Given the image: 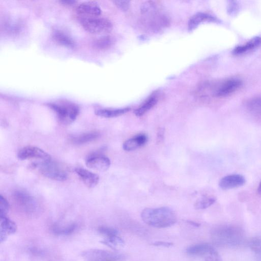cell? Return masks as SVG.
Listing matches in <instances>:
<instances>
[{"mask_svg": "<svg viewBox=\"0 0 261 261\" xmlns=\"http://www.w3.org/2000/svg\"><path fill=\"white\" fill-rule=\"evenodd\" d=\"M32 166L37 169L43 176L53 180L64 181L68 178L66 171L51 160L34 163Z\"/></svg>", "mask_w": 261, "mask_h": 261, "instance_id": "obj_5", "label": "cell"}, {"mask_svg": "<svg viewBox=\"0 0 261 261\" xmlns=\"http://www.w3.org/2000/svg\"><path fill=\"white\" fill-rule=\"evenodd\" d=\"M216 251L213 246L209 244L200 243L189 246L186 252L190 256L202 258Z\"/></svg>", "mask_w": 261, "mask_h": 261, "instance_id": "obj_15", "label": "cell"}, {"mask_svg": "<svg viewBox=\"0 0 261 261\" xmlns=\"http://www.w3.org/2000/svg\"><path fill=\"white\" fill-rule=\"evenodd\" d=\"M153 244L154 245H155V246H164V247H170V246L173 245V244L172 243L165 242H163V241L156 242L154 243Z\"/></svg>", "mask_w": 261, "mask_h": 261, "instance_id": "obj_33", "label": "cell"}, {"mask_svg": "<svg viewBox=\"0 0 261 261\" xmlns=\"http://www.w3.org/2000/svg\"><path fill=\"white\" fill-rule=\"evenodd\" d=\"M75 172L84 184L90 188L96 187L99 182V176L88 170L77 168Z\"/></svg>", "mask_w": 261, "mask_h": 261, "instance_id": "obj_16", "label": "cell"}, {"mask_svg": "<svg viewBox=\"0 0 261 261\" xmlns=\"http://www.w3.org/2000/svg\"><path fill=\"white\" fill-rule=\"evenodd\" d=\"M246 107L251 113L261 117V98L250 100L248 101Z\"/></svg>", "mask_w": 261, "mask_h": 261, "instance_id": "obj_27", "label": "cell"}, {"mask_svg": "<svg viewBox=\"0 0 261 261\" xmlns=\"http://www.w3.org/2000/svg\"><path fill=\"white\" fill-rule=\"evenodd\" d=\"M99 137L97 132L84 133L72 138L71 141L76 144H83L95 140Z\"/></svg>", "mask_w": 261, "mask_h": 261, "instance_id": "obj_24", "label": "cell"}, {"mask_svg": "<svg viewBox=\"0 0 261 261\" xmlns=\"http://www.w3.org/2000/svg\"><path fill=\"white\" fill-rule=\"evenodd\" d=\"M18 157L21 161L38 159L42 162L51 160V157L49 154L40 148L33 146L22 148L18 152Z\"/></svg>", "mask_w": 261, "mask_h": 261, "instance_id": "obj_8", "label": "cell"}, {"mask_svg": "<svg viewBox=\"0 0 261 261\" xmlns=\"http://www.w3.org/2000/svg\"><path fill=\"white\" fill-rule=\"evenodd\" d=\"M130 110V108L117 109H102L96 110L95 114L100 117L113 118L120 117V116L128 112Z\"/></svg>", "mask_w": 261, "mask_h": 261, "instance_id": "obj_20", "label": "cell"}, {"mask_svg": "<svg viewBox=\"0 0 261 261\" xmlns=\"http://www.w3.org/2000/svg\"><path fill=\"white\" fill-rule=\"evenodd\" d=\"M99 233L106 237L119 235L118 231L112 228L101 226L98 228Z\"/></svg>", "mask_w": 261, "mask_h": 261, "instance_id": "obj_29", "label": "cell"}, {"mask_svg": "<svg viewBox=\"0 0 261 261\" xmlns=\"http://www.w3.org/2000/svg\"><path fill=\"white\" fill-rule=\"evenodd\" d=\"M76 12L83 18L99 17L101 11L96 3L83 2L77 6Z\"/></svg>", "mask_w": 261, "mask_h": 261, "instance_id": "obj_13", "label": "cell"}, {"mask_svg": "<svg viewBox=\"0 0 261 261\" xmlns=\"http://www.w3.org/2000/svg\"><path fill=\"white\" fill-rule=\"evenodd\" d=\"M112 40L109 36H104L96 41V45L100 49H106L112 45Z\"/></svg>", "mask_w": 261, "mask_h": 261, "instance_id": "obj_30", "label": "cell"}, {"mask_svg": "<svg viewBox=\"0 0 261 261\" xmlns=\"http://www.w3.org/2000/svg\"><path fill=\"white\" fill-rule=\"evenodd\" d=\"M116 5L122 10L126 11L129 9L130 2L128 1H115L113 2Z\"/></svg>", "mask_w": 261, "mask_h": 261, "instance_id": "obj_32", "label": "cell"}, {"mask_svg": "<svg viewBox=\"0 0 261 261\" xmlns=\"http://www.w3.org/2000/svg\"><path fill=\"white\" fill-rule=\"evenodd\" d=\"M245 182V178L243 176L233 174L223 177L220 180L219 185L223 190H229L242 186Z\"/></svg>", "mask_w": 261, "mask_h": 261, "instance_id": "obj_12", "label": "cell"}, {"mask_svg": "<svg viewBox=\"0 0 261 261\" xmlns=\"http://www.w3.org/2000/svg\"><path fill=\"white\" fill-rule=\"evenodd\" d=\"M53 37L55 41L62 46L71 48L75 45L73 40L70 36L61 31H55L53 33Z\"/></svg>", "mask_w": 261, "mask_h": 261, "instance_id": "obj_22", "label": "cell"}, {"mask_svg": "<svg viewBox=\"0 0 261 261\" xmlns=\"http://www.w3.org/2000/svg\"><path fill=\"white\" fill-rule=\"evenodd\" d=\"M103 244L114 250H119L125 245V242L119 235L106 237L102 241Z\"/></svg>", "mask_w": 261, "mask_h": 261, "instance_id": "obj_23", "label": "cell"}, {"mask_svg": "<svg viewBox=\"0 0 261 261\" xmlns=\"http://www.w3.org/2000/svg\"><path fill=\"white\" fill-rule=\"evenodd\" d=\"M77 228V225L73 223L66 226L54 227L52 229L53 233L57 235L66 236L73 233Z\"/></svg>", "mask_w": 261, "mask_h": 261, "instance_id": "obj_26", "label": "cell"}, {"mask_svg": "<svg viewBox=\"0 0 261 261\" xmlns=\"http://www.w3.org/2000/svg\"><path fill=\"white\" fill-rule=\"evenodd\" d=\"M242 85V82L239 79L231 78L226 80L217 87L213 95L216 97H227L238 90Z\"/></svg>", "mask_w": 261, "mask_h": 261, "instance_id": "obj_10", "label": "cell"}, {"mask_svg": "<svg viewBox=\"0 0 261 261\" xmlns=\"http://www.w3.org/2000/svg\"><path fill=\"white\" fill-rule=\"evenodd\" d=\"M86 165L90 169L99 171H106L110 167L111 162L110 159L103 155H93L86 159Z\"/></svg>", "mask_w": 261, "mask_h": 261, "instance_id": "obj_11", "label": "cell"}, {"mask_svg": "<svg viewBox=\"0 0 261 261\" xmlns=\"http://www.w3.org/2000/svg\"><path fill=\"white\" fill-rule=\"evenodd\" d=\"M251 250L255 253L258 261H261V240L254 239L250 243Z\"/></svg>", "mask_w": 261, "mask_h": 261, "instance_id": "obj_28", "label": "cell"}, {"mask_svg": "<svg viewBox=\"0 0 261 261\" xmlns=\"http://www.w3.org/2000/svg\"><path fill=\"white\" fill-rule=\"evenodd\" d=\"M212 237L216 243L231 245L240 244L243 238L240 229L229 226L214 228L212 232Z\"/></svg>", "mask_w": 261, "mask_h": 261, "instance_id": "obj_3", "label": "cell"}, {"mask_svg": "<svg viewBox=\"0 0 261 261\" xmlns=\"http://www.w3.org/2000/svg\"><path fill=\"white\" fill-rule=\"evenodd\" d=\"M216 19L208 13L199 12L195 14L188 23V30L192 32L200 24L206 22H216Z\"/></svg>", "mask_w": 261, "mask_h": 261, "instance_id": "obj_18", "label": "cell"}, {"mask_svg": "<svg viewBox=\"0 0 261 261\" xmlns=\"http://www.w3.org/2000/svg\"><path fill=\"white\" fill-rule=\"evenodd\" d=\"M261 45V37L259 36L255 37L245 43V44L235 48L233 53L236 55H242L258 48Z\"/></svg>", "mask_w": 261, "mask_h": 261, "instance_id": "obj_19", "label": "cell"}, {"mask_svg": "<svg viewBox=\"0 0 261 261\" xmlns=\"http://www.w3.org/2000/svg\"><path fill=\"white\" fill-rule=\"evenodd\" d=\"M141 12L147 19L148 25L152 31H159L169 24V18L158 10L156 4L152 1L145 2L141 8Z\"/></svg>", "mask_w": 261, "mask_h": 261, "instance_id": "obj_2", "label": "cell"}, {"mask_svg": "<svg viewBox=\"0 0 261 261\" xmlns=\"http://www.w3.org/2000/svg\"><path fill=\"white\" fill-rule=\"evenodd\" d=\"M148 140L146 134L137 135L126 141L123 144V149L127 152L134 151L146 144Z\"/></svg>", "mask_w": 261, "mask_h": 261, "instance_id": "obj_17", "label": "cell"}, {"mask_svg": "<svg viewBox=\"0 0 261 261\" xmlns=\"http://www.w3.org/2000/svg\"><path fill=\"white\" fill-rule=\"evenodd\" d=\"M9 210V204L7 199L2 195L0 196V216H6Z\"/></svg>", "mask_w": 261, "mask_h": 261, "instance_id": "obj_31", "label": "cell"}, {"mask_svg": "<svg viewBox=\"0 0 261 261\" xmlns=\"http://www.w3.org/2000/svg\"><path fill=\"white\" fill-rule=\"evenodd\" d=\"M82 256L86 261H124L125 257L118 253L91 249L84 251Z\"/></svg>", "mask_w": 261, "mask_h": 261, "instance_id": "obj_7", "label": "cell"}, {"mask_svg": "<svg viewBox=\"0 0 261 261\" xmlns=\"http://www.w3.org/2000/svg\"><path fill=\"white\" fill-rule=\"evenodd\" d=\"M81 24L86 31L93 34L108 33L112 28V24L109 20L99 16L81 18Z\"/></svg>", "mask_w": 261, "mask_h": 261, "instance_id": "obj_6", "label": "cell"}, {"mask_svg": "<svg viewBox=\"0 0 261 261\" xmlns=\"http://www.w3.org/2000/svg\"><path fill=\"white\" fill-rule=\"evenodd\" d=\"M50 107L56 113L58 120L64 125L74 122L80 112L77 105L66 101H57L50 104Z\"/></svg>", "mask_w": 261, "mask_h": 261, "instance_id": "obj_4", "label": "cell"}, {"mask_svg": "<svg viewBox=\"0 0 261 261\" xmlns=\"http://www.w3.org/2000/svg\"><path fill=\"white\" fill-rule=\"evenodd\" d=\"M14 199L18 206L29 215L34 214L37 209L36 201L28 194L17 191L13 195Z\"/></svg>", "mask_w": 261, "mask_h": 261, "instance_id": "obj_9", "label": "cell"}, {"mask_svg": "<svg viewBox=\"0 0 261 261\" xmlns=\"http://www.w3.org/2000/svg\"><path fill=\"white\" fill-rule=\"evenodd\" d=\"M141 216L145 223L156 228L170 227L177 221L175 212L167 207L145 209Z\"/></svg>", "mask_w": 261, "mask_h": 261, "instance_id": "obj_1", "label": "cell"}, {"mask_svg": "<svg viewBox=\"0 0 261 261\" xmlns=\"http://www.w3.org/2000/svg\"><path fill=\"white\" fill-rule=\"evenodd\" d=\"M0 242L6 241L8 236L12 235L17 231V226L15 223L6 216H0Z\"/></svg>", "mask_w": 261, "mask_h": 261, "instance_id": "obj_14", "label": "cell"}, {"mask_svg": "<svg viewBox=\"0 0 261 261\" xmlns=\"http://www.w3.org/2000/svg\"><path fill=\"white\" fill-rule=\"evenodd\" d=\"M258 193L261 195V181L259 184V187L258 188Z\"/></svg>", "mask_w": 261, "mask_h": 261, "instance_id": "obj_34", "label": "cell"}, {"mask_svg": "<svg viewBox=\"0 0 261 261\" xmlns=\"http://www.w3.org/2000/svg\"><path fill=\"white\" fill-rule=\"evenodd\" d=\"M158 98L155 95L150 96L146 101L134 111L137 117H142L154 107L157 103Z\"/></svg>", "mask_w": 261, "mask_h": 261, "instance_id": "obj_21", "label": "cell"}, {"mask_svg": "<svg viewBox=\"0 0 261 261\" xmlns=\"http://www.w3.org/2000/svg\"><path fill=\"white\" fill-rule=\"evenodd\" d=\"M216 198L214 196H206L198 199L195 203V208L197 210H204L213 205Z\"/></svg>", "mask_w": 261, "mask_h": 261, "instance_id": "obj_25", "label": "cell"}]
</instances>
